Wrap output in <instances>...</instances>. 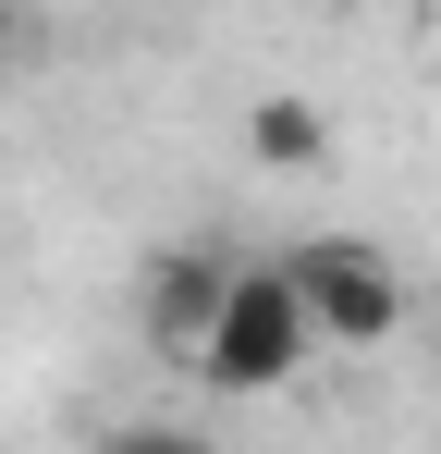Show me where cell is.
I'll return each mask as SVG.
<instances>
[{
    "label": "cell",
    "instance_id": "obj_1",
    "mask_svg": "<svg viewBox=\"0 0 441 454\" xmlns=\"http://www.w3.org/2000/svg\"><path fill=\"white\" fill-rule=\"evenodd\" d=\"M270 270H282L306 344H392V332H405V270H392L368 233H306V246L270 258Z\"/></svg>",
    "mask_w": 441,
    "mask_h": 454
},
{
    "label": "cell",
    "instance_id": "obj_2",
    "mask_svg": "<svg viewBox=\"0 0 441 454\" xmlns=\"http://www.w3.org/2000/svg\"><path fill=\"white\" fill-rule=\"evenodd\" d=\"M306 356H319V344H306V319H294L282 270H245V258H233V283H220V307H209V332H197V356H184V380H209V393H282Z\"/></svg>",
    "mask_w": 441,
    "mask_h": 454
},
{
    "label": "cell",
    "instance_id": "obj_3",
    "mask_svg": "<svg viewBox=\"0 0 441 454\" xmlns=\"http://www.w3.org/2000/svg\"><path fill=\"white\" fill-rule=\"evenodd\" d=\"M220 283H233V258H220V246H184V258H159V270H147V295H159V307H147V332H159V356H172V369L197 356Z\"/></svg>",
    "mask_w": 441,
    "mask_h": 454
},
{
    "label": "cell",
    "instance_id": "obj_4",
    "mask_svg": "<svg viewBox=\"0 0 441 454\" xmlns=\"http://www.w3.org/2000/svg\"><path fill=\"white\" fill-rule=\"evenodd\" d=\"M245 148L270 160V172H319V160H331V123H319L306 98H258V111H245Z\"/></svg>",
    "mask_w": 441,
    "mask_h": 454
},
{
    "label": "cell",
    "instance_id": "obj_5",
    "mask_svg": "<svg viewBox=\"0 0 441 454\" xmlns=\"http://www.w3.org/2000/svg\"><path fill=\"white\" fill-rule=\"evenodd\" d=\"M98 454H209V430H172V418H123Z\"/></svg>",
    "mask_w": 441,
    "mask_h": 454
},
{
    "label": "cell",
    "instance_id": "obj_6",
    "mask_svg": "<svg viewBox=\"0 0 441 454\" xmlns=\"http://www.w3.org/2000/svg\"><path fill=\"white\" fill-rule=\"evenodd\" d=\"M12 50H25V25H12V12H0V62H12Z\"/></svg>",
    "mask_w": 441,
    "mask_h": 454
}]
</instances>
